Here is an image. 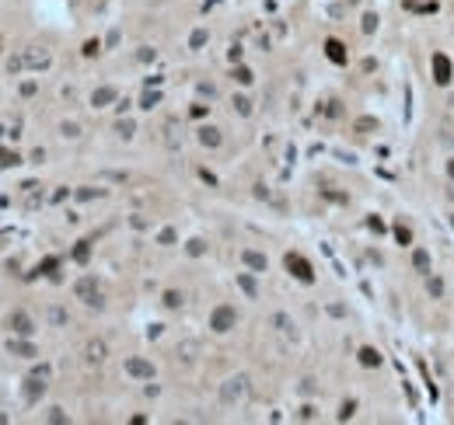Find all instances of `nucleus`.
I'll list each match as a JSON object with an SVG mask.
<instances>
[{"label":"nucleus","instance_id":"nucleus-1","mask_svg":"<svg viewBox=\"0 0 454 425\" xmlns=\"http://www.w3.org/2000/svg\"><path fill=\"white\" fill-rule=\"evenodd\" d=\"M14 328H18V331H32V328H28V317H25V314H14Z\"/></svg>","mask_w":454,"mask_h":425}]
</instances>
